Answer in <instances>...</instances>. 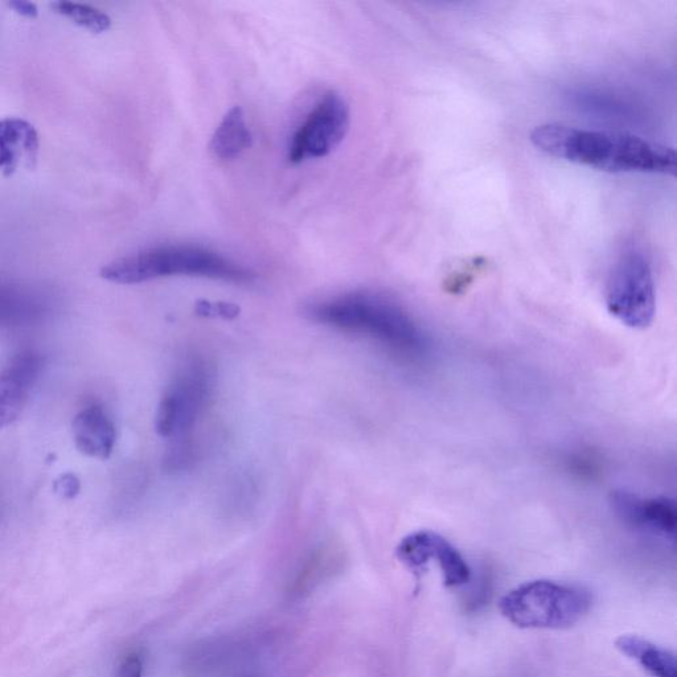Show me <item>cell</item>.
Returning <instances> with one entry per match:
<instances>
[{"mask_svg": "<svg viewBox=\"0 0 677 677\" xmlns=\"http://www.w3.org/2000/svg\"><path fill=\"white\" fill-rule=\"evenodd\" d=\"M350 125V106L339 93L330 90L291 139L290 162L327 157L344 141Z\"/></svg>", "mask_w": 677, "mask_h": 677, "instance_id": "52a82bcc", "label": "cell"}, {"mask_svg": "<svg viewBox=\"0 0 677 677\" xmlns=\"http://www.w3.org/2000/svg\"><path fill=\"white\" fill-rule=\"evenodd\" d=\"M73 437L80 453L90 458L108 459L116 446V426L102 406H88L73 421Z\"/></svg>", "mask_w": 677, "mask_h": 677, "instance_id": "8fae6325", "label": "cell"}, {"mask_svg": "<svg viewBox=\"0 0 677 677\" xmlns=\"http://www.w3.org/2000/svg\"><path fill=\"white\" fill-rule=\"evenodd\" d=\"M51 7L57 14L71 20L77 26L93 32V34H102L112 26V19L105 12L89 6V4L55 2L51 4Z\"/></svg>", "mask_w": 677, "mask_h": 677, "instance_id": "9a60e30c", "label": "cell"}, {"mask_svg": "<svg viewBox=\"0 0 677 677\" xmlns=\"http://www.w3.org/2000/svg\"><path fill=\"white\" fill-rule=\"evenodd\" d=\"M253 137L246 125L244 112L235 106L225 114L211 139L212 154L220 159H233L252 146Z\"/></svg>", "mask_w": 677, "mask_h": 677, "instance_id": "5bb4252c", "label": "cell"}, {"mask_svg": "<svg viewBox=\"0 0 677 677\" xmlns=\"http://www.w3.org/2000/svg\"><path fill=\"white\" fill-rule=\"evenodd\" d=\"M80 490V479L72 473L63 474L53 482V491L67 500L75 499Z\"/></svg>", "mask_w": 677, "mask_h": 677, "instance_id": "e0dca14e", "label": "cell"}, {"mask_svg": "<svg viewBox=\"0 0 677 677\" xmlns=\"http://www.w3.org/2000/svg\"><path fill=\"white\" fill-rule=\"evenodd\" d=\"M311 320L332 330L371 340L400 356L425 351L424 334L393 299L371 291H354L307 307Z\"/></svg>", "mask_w": 677, "mask_h": 677, "instance_id": "7a4b0ae2", "label": "cell"}, {"mask_svg": "<svg viewBox=\"0 0 677 677\" xmlns=\"http://www.w3.org/2000/svg\"><path fill=\"white\" fill-rule=\"evenodd\" d=\"M39 153L35 127L20 118L0 121V171L12 175L18 168L34 166Z\"/></svg>", "mask_w": 677, "mask_h": 677, "instance_id": "7c38bea8", "label": "cell"}, {"mask_svg": "<svg viewBox=\"0 0 677 677\" xmlns=\"http://www.w3.org/2000/svg\"><path fill=\"white\" fill-rule=\"evenodd\" d=\"M606 307L615 319L635 330H644L654 322V272L639 250H626L615 262L607 279Z\"/></svg>", "mask_w": 677, "mask_h": 677, "instance_id": "8992f818", "label": "cell"}, {"mask_svg": "<svg viewBox=\"0 0 677 677\" xmlns=\"http://www.w3.org/2000/svg\"><path fill=\"white\" fill-rule=\"evenodd\" d=\"M216 372L211 361L190 355L176 368L159 402L155 429L159 436L178 439L196 433L201 418L211 405Z\"/></svg>", "mask_w": 677, "mask_h": 677, "instance_id": "5b68a950", "label": "cell"}, {"mask_svg": "<svg viewBox=\"0 0 677 677\" xmlns=\"http://www.w3.org/2000/svg\"><path fill=\"white\" fill-rule=\"evenodd\" d=\"M532 145L549 157L610 174L676 175V151L618 131L545 123L532 130Z\"/></svg>", "mask_w": 677, "mask_h": 677, "instance_id": "6da1fadb", "label": "cell"}, {"mask_svg": "<svg viewBox=\"0 0 677 677\" xmlns=\"http://www.w3.org/2000/svg\"><path fill=\"white\" fill-rule=\"evenodd\" d=\"M203 277L232 283H250L252 270L203 246L162 245L110 262L101 277L118 285H137L167 277Z\"/></svg>", "mask_w": 677, "mask_h": 677, "instance_id": "3957f363", "label": "cell"}, {"mask_svg": "<svg viewBox=\"0 0 677 677\" xmlns=\"http://www.w3.org/2000/svg\"><path fill=\"white\" fill-rule=\"evenodd\" d=\"M19 15L26 16V18L34 19L39 14L38 6L35 3L24 2V0H15V2L8 3Z\"/></svg>", "mask_w": 677, "mask_h": 677, "instance_id": "d6986e66", "label": "cell"}, {"mask_svg": "<svg viewBox=\"0 0 677 677\" xmlns=\"http://www.w3.org/2000/svg\"><path fill=\"white\" fill-rule=\"evenodd\" d=\"M41 367L43 361L38 355L23 354L0 373V430L18 420Z\"/></svg>", "mask_w": 677, "mask_h": 677, "instance_id": "30bf717a", "label": "cell"}, {"mask_svg": "<svg viewBox=\"0 0 677 677\" xmlns=\"http://www.w3.org/2000/svg\"><path fill=\"white\" fill-rule=\"evenodd\" d=\"M615 647L621 654L635 660L652 677H677L674 652L635 634H623L615 639Z\"/></svg>", "mask_w": 677, "mask_h": 677, "instance_id": "4fadbf2b", "label": "cell"}, {"mask_svg": "<svg viewBox=\"0 0 677 677\" xmlns=\"http://www.w3.org/2000/svg\"><path fill=\"white\" fill-rule=\"evenodd\" d=\"M396 556L413 572H422L430 561L436 560L447 588H458L471 578L470 566L465 558L450 541L436 532L410 533L401 540Z\"/></svg>", "mask_w": 677, "mask_h": 677, "instance_id": "ba28073f", "label": "cell"}, {"mask_svg": "<svg viewBox=\"0 0 677 677\" xmlns=\"http://www.w3.org/2000/svg\"><path fill=\"white\" fill-rule=\"evenodd\" d=\"M500 613L520 629H568L580 622L593 606L588 589L551 580L524 582L504 594Z\"/></svg>", "mask_w": 677, "mask_h": 677, "instance_id": "277c9868", "label": "cell"}, {"mask_svg": "<svg viewBox=\"0 0 677 677\" xmlns=\"http://www.w3.org/2000/svg\"><path fill=\"white\" fill-rule=\"evenodd\" d=\"M610 506L615 515L630 527L675 540L677 510L674 499L666 496L643 499L633 492L617 490L611 492Z\"/></svg>", "mask_w": 677, "mask_h": 677, "instance_id": "9c48e42d", "label": "cell"}, {"mask_svg": "<svg viewBox=\"0 0 677 677\" xmlns=\"http://www.w3.org/2000/svg\"><path fill=\"white\" fill-rule=\"evenodd\" d=\"M142 675V659L135 654L126 656L117 672V677H142Z\"/></svg>", "mask_w": 677, "mask_h": 677, "instance_id": "ac0fdd59", "label": "cell"}, {"mask_svg": "<svg viewBox=\"0 0 677 677\" xmlns=\"http://www.w3.org/2000/svg\"><path fill=\"white\" fill-rule=\"evenodd\" d=\"M30 303L8 291L0 290V322H11L30 313Z\"/></svg>", "mask_w": 677, "mask_h": 677, "instance_id": "2e32d148", "label": "cell"}]
</instances>
